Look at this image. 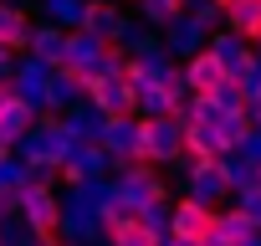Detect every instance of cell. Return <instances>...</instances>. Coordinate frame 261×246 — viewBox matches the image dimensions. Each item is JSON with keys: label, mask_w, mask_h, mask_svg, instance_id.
I'll list each match as a JSON object with an SVG mask.
<instances>
[{"label": "cell", "mask_w": 261, "mask_h": 246, "mask_svg": "<svg viewBox=\"0 0 261 246\" xmlns=\"http://www.w3.org/2000/svg\"><path fill=\"white\" fill-rule=\"evenodd\" d=\"M11 103H16V82H11V77H0V118H6Z\"/></svg>", "instance_id": "f1b7e54d"}, {"label": "cell", "mask_w": 261, "mask_h": 246, "mask_svg": "<svg viewBox=\"0 0 261 246\" xmlns=\"http://www.w3.org/2000/svg\"><path fill=\"white\" fill-rule=\"evenodd\" d=\"M128 6H139V0H128Z\"/></svg>", "instance_id": "e575fe53"}, {"label": "cell", "mask_w": 261, "mask_h": 246, "mask_svg": "<svg viewBox=\"0 0 261 246\" xmlns=\"http://www.w3.org/2000/svg\"><path fill=\"white\" fill-rule=\"evenodd\" d=\"M11 154H16V149H6V144H0V164H6V159H11Z\"/></svg>", "instance_id": "1f68e13d"}, {"label": "cell", "mask_w": 261, "mask_h": 246, "mask_svg": "<svg viewBox=\"0 0 261 246\" xmlns=\"http://www.w3.org/2000/svg\"><path fill=\"white\" fill-rule=\"evenodd\" d=\"M251 129H256V123H251V113H236V118H225L220 123V154H241L246 149V139H251Z\"/></svg>", "instance_id": "603a6c76"}, {"label": "cell", "mask_w": 261, "mask_h": 246, "mask_svg": "<svg viewBox=\"0 0 261 246\" xmlns=\"http://www.w3.org/2000/svg\"><path fill=\"white\" fill-rule=\"evenodd\" d=\"M179 67H185L190 97H215V92H220V87L230 82V72H225V67H220V62L210 57V46H205V52H195L190 62H179Z\"/></svg>", "instance_id": "30bf717a"}, {"label": "cell", "mask_w": 261, "mask_h": 246, "mask_svg": "<svg viewBox=\"0 0 261 246\" xmlns=\"http://www.w3.org/2000/svg\"><path fill=\"white\" fill-rule=\"evenodd\" d=\"M16 67H21L16 52H11V46H0V77H16Z\"/></svg>", "instance_id": "f546056e"}, {"label": "cell", "mask_w": 261, "mask_h": 246, "mask_svg": "<svg viewBox=\"0 0 261 246\" xmlns=\"http://www.w3.org/2000/svg\"><path fill=\"white\" fill-rule=\"evenodd\" d=\"M31 16L21 6H11V0H0V46H11V52H26L31 46Z\"/></svg>", "instance_id": "d6986e66"}, {"label": "cell", "mask_w": 261, "mask_h": 246, "mask_svg": "<svg viewBox=\"0 0 261 246\" xmlns=\"http://www.w3.org/2000/svg\"><path fill=\"white\" fill-rule=\"evenodd\" d=\"M164 241H169V231H164V226H154L149 215L128 220L123 231H113V236H108V246H164Z\"/></svg>", "instance_id": "44dd1931"}, {"label": "cell", "mask_w": 261, "mask_h": 246, "mask_svg": "<svg viewBox=\"0 0 261 246\" xmlns=\"http://www.w3.org/2000/svg\"><path fill=\"white\" fill-rule=\"evenodd\" d=\"M225 31H236L241 41L261 46V0H230L225 6Z\"/></svg>", "instance_id": "ac0fdd59"}, {"label": "cell", "mask_w": 261, "mask_h": 246, "mask_svg": "<svg viewBox=\"0 0 261 246\" xmlns=\"http://www.w3.org/2000/svg\"><path fill=\"white\" fill-rule=\"evenodd\" d=\"M36 118H41V108L26 103V97H16V103L6 108V118H0V144H6V149H21V139L36 129Z\"/></svg>", "instance_id": "9a60e30c"}, {"label": "cell", "mask_w": 261, "mask_h": 246, "mask_svg": "<svg viewBox=\"0 0 261 246\" xmlns=\"http://www.w3.org/2000/svg\"><path fill=\"white\" fill-rule=\"evenodd\" d=\"M185 113L169 118H144V164H185Z\"/></svg>", "instance_id": "7a4b0ae2"}, {"label": "cell", "mask_w": 261, "mask_h": 246, "mask_svg": "<svg viewBox=\"0 0 261 246\" xmlns=\"http://www.w3.org/2000/svg\"><path fill=\"white\" fill-rule=\"evenodd\" d=\"M46 21H57V26H67V31H82L87 0H46Z\"/></svg>", "instance_id": "cb8c5ba5"}, {"label": "cell", "mask_w": 261, "mask_h": 246, "mask_svg": "<svg viewBox=\"0 0 261 246\" xmlns=\"http://www.w3.org/2000/svg\"><path fill=\"white\" fill-rule=\"evenodd\" d=\"M118 164L102 144H72V154L62 159V180L67 185H92V180H113Z\"/></svg>", "instance_id": "52a82bcc"}, {"label": "cell", "mask_w": 261, "mask_h": 246, "mask_svg": "<svg viewBox=\"0 0 261 246\" xmlns=\"http://www.w3.org/2000/svg\"><path fill=\"white\" fill-rule=\"evenodd\" d=\"M220 164H225V180H230V195H241V190H251V185H256V164H251L246 154H225Z\"/></svg>", "instance_id": "d4e9b609"}, {"label": "cell", "mask_w": 261, "mask_h": 246, "mask_svg": "<svg viewBox=\"0 0 261 246\" xmlns=\"http://www.w3.org/2000/svg\"><path fill=\"white\" fill-rule=\"evenodd\" d=\"M62 123H67V134H72L77 144H102L108 113H97L92 103H77V108H67V113H62Z\"/></svg>", "instance_id": "e0dca14e"}, {"label": "cell", "mask_w": 261, "mask_h": 246, "mask_svg": "<svg viewBox=\"0 0 261 246\" xmlns=\"http://www.w3.org/2000/svg\"><path fill=\"white\" fill-rule=\"evenodd\" d=\"M210 36H215V31H210V26H205V21H200L195 11L174 16V21H169V26L159 31V41H164V52H169L174 62H190L195 52H205V46H210Z\"/></svg>", "instance_id": "8992f818"}, {"label": "cell", "mask_w": 261, "mask_h": 246, "mask_svg": "<svg viewBox=\"0 0 261 246\" xmlns=\"http://www.w3.org/2000/svg\"><path fill=\"white\" fill-rule=\"evenodd\" d=\"M134 11H139V21H144V26L164 31V26H169L174 16H185V11H190V0H139Z\"/></svg>", "instance_id": "7402d4cb"}, {"label": "cell", "mask_w": 261, "mask_h": 246, "mask_svg": "<svg viewBox=\"0 0 261 246\" xmlns=\"http://www.w3.org/2000/svg\"><path fill=\"white\" fill-rule=\"evenodd\" d=\"M185 195H195V200H205V205H225V200H236L220 159H205V164H190V159H185Z\"/></svg>", "instance_id": "9c48e42d"}, {"label": "cell", "mask_w": 261, "mask_h": 246, "mask_svg": "<svg viewBox=\"0 0 261 246\" xmlns=\"http://www.w3.org/2000/svg\"><path fill=\"white\" fill-rule=\"evenodd\" d=\"M62 241H72V246H87V241H102V220H97L92 210H82V205L62 200Z\"/></svg>", "instance_id": "2e32d148"}, {"label": "cell", "mask_w": 261, "mask_h": 246, "mask_svg": "<svg viewBox=\"0 0 261 246\" xmlns=\"http://www.w3.org/2000/svg\"><path fill=\"white\" fill-rule=\"evenodd\" d=\"M82 31H92L97 41H123L128 16H123V0H87V21Z\"/></svg>", "instance_id": "4fadbf2b"}, {"label": "cell", "mask_w": 261, "mask_h": 246, "mask_svg": "<svg viewBox=\"0 0 261 246\" xmlns=\"http://www.w3.org/2000/svg\"><path fill=\"white\" fill-rule=\"evenodd\" d=\"M41 246H72V241H62V236H51V241H41Z\"/></svg>", "instance_id": "4dcf8cb0"}, {"label": "cell", "mask_w": 261, "mask_h": 246, "mask_svg": "<svg viewBox=\"0 0 261 246\" xmlns=\"http://www.w3.org/2000/svg\"><path fill=\"white\" fill-rule=\"evenodd\" d=\"M236 205H241V210H246V215L256 220V231H261V185H251V190H241V195H236Z\"/></svg>", "instance_id": "4316f807"}, {"label": "cell", "mask_w": 261, "mask_h": 246, "mask_svg": "<svg viewBox=\"0 0 261 246\" xmlns=\"http://www.w3.org/2000/svg\"><path fill=\"white\" fill-rule=\"evenodd\" d=\"M246 113H251V123H256V129H261V77L246 87Z\"/></svg>", "instance_id": "83f0119b"}, {"label": "cell", "mask_w": 261, "mask_h": 246, "mask_svg": "<svg viewBox=\"0 0 261 246\" xmlns=\"http://www.w3.org/2000/svg\"><path fill=\"white\" fill-rule=\"evenodd\" d=\"M261 231H256V220L241 210V205H220V220H215V236L205 241V246H251Z\"/></svg>", "instance_id": "5bb4252c"}, {"label": "cell", "mask_w": 261, "mask_h": 246, "mask_svg": "<svg viewBox=\"0 0 261 246\" xmlns=\"http://www.w3.org/2000/svg\"><path fill=\"white\" fill-rule=\"evenodd\" d=\"M256 185H261V164H256Z\"/></svg>", "instance_id": "836d02e7"}, {"label": "cell", "mask_w": 261, "mask_h": 246, "mask_svg": "<svg viewBox=\"0 0 261 246\" xmlns=\"http://www.w3.org/2000/svg\"><path fill=\"white\" fill-rule=\"evenodd\" d=\"M215 103H220L225 118H236V113H246V87H241V82H225V87L215 92Z\"/></svg>", "instance_id": "484cf974"}, {"label": "cell", "mask_w": 261, "mask_h": 246, "mask_svg": "<svg viewBox=\"0 0 261 246\" xmlns=\"http://www.w3.org/2000/svg\"><path fill=\"white\" fill-rule=\"evenodd\" d=\"M21 220L36 241H51L62 236V195L51 185H26L21 190Z\"/></svg>", "instance_id": "5b68a950"}, {"label": "cell", "mask_w": 261, "mask_h": 246, "mask_svg": "<svg viewBox=\"0 0 261 246\" xmlns=\"http://www.w3.org/2000/svg\"><path fill=\"white\" fill-rule=\"evenodd\" d=\"M82 103H92V108L108 113V118H134V113H139V97H134L128 72H92V77L82 82Z\"/></svg>", "instance_id": "6da1fadb"}, {"label": "cell", "mask_w": 261, "mask_h": 246, "mask_svg": "<svg viewBox=\"0 0 261 246\" xmlns=\"http://www.w3.org/2000/svg\"><path fill=\"white\" fill-rule=\"evenodd\" d=\"M215 220H220V205H205V200H195V195L169 200V236H174V241L205 246V241L215 236Z\"/></svg>", "instance_id": "277c9868"}, {"label": "cell", "mask_w": 261, "mask_h": 246, "mask_svg": "<svg viewBox=\"0 0 261 246\" xmlns=\"http://www.w3.org/2000/svg\"><path fill=\"white\" fill-rule=\"evenodd\" d=\"M102 52H108V41H97L92 31H72V46H67V62L57 67V72H72V77H92L97 67H102Z\"/></svg>", "instance_id": "7c38bea8"}, {"label": "cell", "mask_w": 261, "mask_h": 246, "mask_svg": "<svg viewBox=\"0 0 261 246\" xmlns=\"http://www.w3.org/2000/svg\"><path fill=\"white\" fill-rule=\"evenodd\" d=\"M102 149L113 154V164H144V118H108V129H102Z\"/></svg>", "instance_id": "ba28073f"}, {"label": "cell", "mask_w": 261, "mask_h": 246, "mask_svg": "<svg viewBox=\"0 0 261 246\" xmlns=\"http://www.w3.org/2000/svg\"><path fill=\"white\" fill-rule=\"evenodd\" d=\"M67 46H72V31L67 26H57V21H41L36 31H31V46H26V57H36V62H46L51 72L67 62Z\"/></svg>", "instance_id": "8fae6325"}, {"label": "cell", "mask_w": 261, "mask_h": 246, "mask_svg": "<svg viewBox=\"0 0 261 246\" xmlns=\"http://www.w3.org/2000/svg\"><path fill=\"white\" fill-rule=\"evenodd\" d=\"M113 185L134 200L139 210H169V180L159 175V164H123L113 175Z\"/></svg>", "instance_id": "3957f363"}, {"label": "cell", "mask_w": 261, "mask_h": 246, "mask_svg": "<svg viewBox=\"0 0 261 246\" xmlns=\"http://www.w3.org/2000/svg\"><path fill=\"white\" fill-rule=\"evenodd\" d=\"M164 246H195V241H174V236H169V241H164Z\"/></svg>", "instance_id": "d6a6232c"}, {"label": "cell", "mask_w": 261, "mask_h": 246, "mask_svg": "<svg viewBox=\"0 0 261 246\" xmlns=\"http://www.w3.org/2000/svg\"><path fill=\"white\" fill-rule=\"evenodd\" d=\"M16 97H26V103H36L41 108V97H46V82H51V67L46 62H36V57H26L21 67H16Z\"/></svg>", "instance_id": "ffe728a7"}]
</instances>
